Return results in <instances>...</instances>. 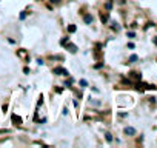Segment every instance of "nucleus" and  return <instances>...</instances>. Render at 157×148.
I'll list each match as a JSON object with an SVG mask.
<instances>
[{"label": "nucleus", "mask_w": 157, "mask_h": 148, "mask_svg": "<svg viewBox=\"0 0 157 148\" xmlns=\"http://www.w3.org/2000/svg\"><path fill=\"white\" fill-rule=\"evenodd\" d=\"M131 77H133V79H140V76H139L137 73H131Z\"/></svg>", "instance_id": "obj_8"}, {"label": "nucleus", "mask_w": 157, "mask_h": 148, "mask_svg": "<svg viewBox=\"0 0 157 148\" xmlns=\"http://www.w3.org/2000/svg\"><path fill=\"white\" fill-rule=\"evenodd\" d=\"M12 119H14V120H15V122H17V124H19V122H20V117H19V116H12Z\"/></svg>", "instance_id": "obj_11"}, {"label": "nucleus", "mask_w": 157, "mask_h": 148, "mask_svg": "<svg viewBox=\"0 0 157 148\" xmlns=\"http://www.w3.org/2000/svg\"><path fill=\"white\" fill-rule=\"evenodd\" d=\"M80 85H82V86H83V88H85V86H88V82H86V80H83V79H82V80H80Z\"/></svg>", "instance_id": "obj_9"}, {"label": "nucleus", "mask_w": 157, "mask_h": 148, "mask_svg": "<svg viewBox=\"0 0 157 148\" xmlns=\"http://www.w3.org/2000/svg\"><path fill=\"white\" fill-rule=\"evenodd\" d=\"M136 60H137V56H136V54H133V56L130 57V62H131V63H134Z\"/></svg>", "instance_id": "obj_7"}, {"label": "nucleus", "mask_w": 157, "mask_h": 148, "mask_svg": "<svg viewBox=\"0 0 157 148\" xmlns=\"http://www.w3.org/2000/svg\"><path fill=\"white\" fill-rule=\"evenodd\" d=\"M68 49H69L71 53H77V46H76V45H69V46H68Z\"/></svg>", "instance_id": "obj_3"}, {"label": "nucleus", "mask_w": 157, "mask_h": 148, "mask_svg": "<svg viewBox=\"0 0 157 148\" xmlns=\"http://www.w3.org/2000/svg\"><path fill=\"white\" fill-rule=\"evenodd\" d=\"M76 29H77V28H76V25H69V26H68V31H69V32H74Z\"/></svg>", "instance_id": "obj_6"}, {"label": "nucleus", "mask_w": 157, "mask_h": 148, "mask_svg": "<svg viewBox=\"0 0 157 148\" xmlns=\"http://www.w3.org/2000/svg\"><path fill=\"white\" fill-rule=\"evenodd\" d=\"M125 134H126V136H134V134H136V130H134L133 127H126V128H125Z\"/></svg>", "instance_id": "obj_2"}, {"label": "nucleus", "mask_w": 157, "mask_h": 148, "mask_svg": "<svg viewBox=\"0 0 157 148\" xmlns=\"http://www.w3.org/2000/svg\"><path fill=\"white\" fill-rule=\"evenodd\" d=\"M105 139H106L108 142H111V141H113V134H111V133H106V134H105Z\"/></svg>", "instance_id": "obj_4"}, {"label": "nucleus", "mask_w": 157, "mask_h": 148, "mask_svg": "<svg viewBox=\"0 0 157 148\" xmlns=\"http://www.w3.org/2000/svg\"><path fill=\"white\" fill-rule=\"evenodd\" d=\"M65 85H72V79H68V80L65 82Z\"/></svg>", "instance_id": "obj_10"}, {"label": "nucleus", "mask_w": 157, "mask_h": 148, "mask_svg": "<svg viewBox=\"0 0 157 148\" xmlns=\"http://www.w3.org/2000/svg\"><path fill=\"white\" fill-rule=\"evenodd\" d=\"M134 36H136V34H134V32H128V37H130V39H133V37H134Z\"/></svg>", "instance_id": "obj_12"}, {"label": "nucleus", "mask_w": 157, "mask_h": 148, "mask_svg": "<svg viewBox=\"0 0 157 148\" xmlns=\"http://www.w3.org/2000/svg\"><path fill=\"white\" fill-rule=\"evenodd\" d=\"M85 22L86 23H91L93 22V15H85Z\"/></svg>", "instance_id": "obj_5"}, {"label": "nucleus", "mask_w": 157, "mask_h": 148, "mask_svg": "<svg viewBox=\"0 0 157 148\" xmlns=\"http://www.w3.org/2000/svg\"><path fill=\"white\" fill-rule=\"evenodd\" d=\"M154 43H156V45H157V39H154Z\"/></svg>", "instance_id": "obj_13"}, {"label": "nucleus", "mask_w": 157, "mask_h": 148, "mask_svg": "<svg viewBox=\"0 0 157 148\" xmlns=\"http://www.w3.org/2000/svg\"><path fill=\"white\" fill-rule=\"evenodd\" d=\"M54 74H57V76H68V71L63 69V68H56L54 69Z\"/></svg>", "instance_id": "obj_1"}]
</instances>
